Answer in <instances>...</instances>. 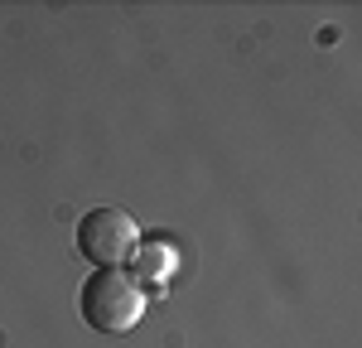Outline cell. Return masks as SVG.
Returning <instances> with one entry per match:
<instances>
[{
    "label": "cell",
    "instance_id": "obj_1",
    "mask_svg": "<svg viewBox=\"0 0 362 348\" xmlns=\"http://www.w3.org/2000/svg\"><path fill=\"white\" fill-rule=\"evenodd\" d=\"M150 305V295L136 286V276L126 266H107L92 271L78 290V315L87 319V329L97 334H131Z\"/></svg>",
    "mask_w": 362,
    "mask_h": 348
},
{
    "label": "cell",
    "instance_id": "obj_2",
    "mask_svg": "<svg viewBox=\"0 0 362 348\" xmlns=\"http://www.w3.org/2000/svg\"><path fill=\"white\" fill-rule=\"evenodd\" d=\"M140 247V228L131 213H121V208H92L78 218V252H83L97 271H107V266H131Z\"/></svg>",
    "mask_w": 362,
    "mask_h": 348
},
{
    "label": "cell",
    "instance_id": "obj_3",
    "mask_svg": "<svg viewBox=\"0 0 362 348\" xmlns=\"http://www.w3.org/2000/svg\"><path fill=\"white\" fill-rule=\"evenodd\" d=\"M174 271H179V247L165 242V237H150V242H140L136 257H131V276H136V286L150 295V290H165L174 281Z\"/></svg>",
    "mask_w": 362,
    "mask_h": 348
}]
</instances>
